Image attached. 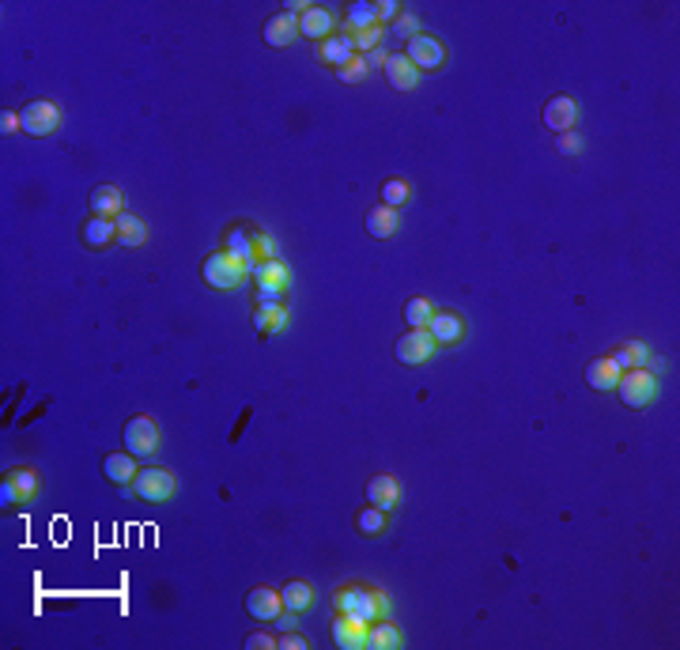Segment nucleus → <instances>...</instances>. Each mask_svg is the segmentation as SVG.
I'll list each match as a JSON object with an SVG mask.
<instances>
[{"mask_svg":"<svg viewBox=\"0 0 680 650\" xmlns=\"http://www.w3.org/2000/svg\"><path fill=\"white\" fill-rule=\"evenodd\" d=\"M375 4L371 0H356V4L348 8V16H344V35H359L367 31V27H375Z\"/></svg>","mask_w":680,"mask_h":650,"instance_id":"obj_30","label":"nucleus"},{"mask_svg":"<svg viewBox=\"0 0 680 650\" xmlns=\"http://www.w3.org/2000/svg\"><path fill=\"white\" fill-rule=\"evenodd\" d=\"M382 38H386V27L382 23H375V27H367V31H359V35H352V42H356V53H375V50H382Z\"/></svg>","mask_w":680,"mask_h":650,"instance_id":"obj_35","label":"nucleus"},{"mask_svg":"<svg viewBox=\"0 0 680 650\" xmlns=\"http://www.w3.org/2000/svg\"><path fill=\"white\" fill-rule=\"evenodd\" d=\"M435 310L438 306H431L428 295H413V299L405 303V321L413 325V329H428L431 318H435Z\"/></svg>","mask_w":680,"mask_h":650,"instance_id":"obj_31","label":"nucleus"},{"mask_svg":"<svg viewBox=\"0 0 680 650\" xmlns=\"http://www.w3.org/2000/svg\"><path fill=\"white\" fill-rule=\"evenodd\" d=\"M4 480H8L12 488H16L19 503H31V499L38 496V488H42L38 473H35V469H27V465H19V469H8V473H4Z\"/></svg>","mask_w":680,"mask_h":650,"instance_id":"obj_29","label":"nucleus"},{"mask_svg":"<svg viewBox=\"0 0 680 650\" xmlns=\"http://www.w3.org/2000/svg\"><path fill=\"white\" fill-rule=\"evenodd\" d=\"M250 276H253V284H258L261 303H283V295L291 291V268H288V261H280V258L258 261L250 268Z\"/></svg>","mask_w":680,"mask_h":650,"instance_id":"obj_3","label":"nucleus"},{"mask_svg":"<svg viewBox=\"0 0 680 650\" xmlns=\"http://www.w3.org/2000/svg\"><path fill=\"white\" fill-rule=\"evenodd\" d=\"M390 53L386 50H375V53H367V68H375V65H386Z\"/></svg>","mask_w":680,"mask_h":650,"instance_id":"obj_45","label":"nucleus"},{"mask_svg":"<svg viewBox=\"0 0 680 650\" xmlns=\"http://www.w3.org/2000/svg\"><path fill=\"white\" fill-rule=\"evenodd\" d=\"M393 31L401 35V38H416V35H420V23H416L413 12H401V16L393 19Z\"/></svg>","mask_w":680,"mask_h":650,"instance_id":"obj_38","label":"nucleus"},{"mask_svg":"<svg viewBox=\"0 0 680 650\" xmlns=\"http://www.w3.org/2000/svg\"><path fill=\"white\" fill-rule=\"evenodd\" d=\"M280 593H283V609H288V613H306L310 605H314V598H318L314 586L303 583V578H291V583H283Z\"/></svg>","mask_w":680,"mask_h":650,"instance_id":"obj_27","label":"nucleus"},{"mask_svg":"<svg viewBox=\"0 0 680 650\" xmlns=\"http://www.w3.org/2000/svg\"><path fill=\"white\" fill-rule=\"evenodd\" d=\"M405 58L413 61L420 73H438V68L446 65V46H443V38H435V35H416V38H408V46H405Z\"/></svg>","mask_w":680,"mask_h":650,"instance_id":"obj_7","label":"nucleus"},{"mask_svg":"<svg viewBox=\"0 0 680 650\" xmlns=\"http://www.w3.org/2000/svg\"><path fill=\"white\" fill-rule=\"evenodd\" d=\"M246 613L261 624H273V620L283 613V593L273 590V586H253L246 593Z\"/></svg>","mask_w":680,"mask_h":650,"instance_id":"obj_10","label":"nucleus"},{"mask_svg":"<svg viewBox=\"0 0 680 650\" xmlns=\"http://www.w3.org/2000/svg\"><path fill=\"white\" fill-rule=\"evenodd\" d=\"M336 76H340V83H363V76H367V58L363 53H356L348 65H340L336 68Z\"/></svg>","mask_w":680,"mask_h":650,"instance_id":"obj_36","label":"nucleus"},{"mask_svg":"<svg viewBox=\"0 0 680 650\" xmlns=\"http://www.w3.org/2000/svg\"><path fill=\"white\" fill-rule=\"evenodd\" d=\"M174 473L170 469H159V465H155V469H140L136 473V480H133V491L144 503H166V499H174Z\"/></svg>","mask_w":680,"mask_h":650,"instance_id":"obj_8","label":"nucleus"},{"mask_svg":"<svg viewBox=\"0 0 680 650\" xmlns=\"http://www.w3.org/2000/svg\"><path fill=\"white\" fill-rule=\"evenodd\" d=\"M401 643H405V635L390 616L375 620L371 631H367V650H401Z\"/></svg>","mask_w":680,"mask_h":650,"instance_id":"obj_23","label":"nucleus"},{"mask_svg":"<svg viewBox=\"0 0 680 650\" xmlns=\"http://www.w3.org/2000/svg\"><path fill=\"white\" fill-rule=\"evenodd\" d=\"M356 530H359L363 537H382V533H386V511L367 503L363 511L356 515Z\"/></svg>","mask_w":680,"mask_h":650,"instance_id":"obj_34","label":"nucleus"},{"mask_svg":"<svg viewBox=\"0 0 680 650\" xmlns=\"http://www.w3.org/2000/svg\"><path fill=\"white\" fill-rule=\"evenodd\" d=\"M288 321H291V314H288V306L283 303H258V310H253V325H258V333H283L288 329Z\"/></svg>","mask_w":680,"mask_h":650,"instance_id":"obj_22","label":"nucleus"},{"mask_svg":"<svg viewBox=\"0 0 680 650\" xmlns=\"http://www.w3.org/2000/svg\"><path fill=\"white\" fill-rule=\"evenodd\" d=\"M83 246H91V250H106L110 243H118V223L106 220V216H91L88 223H83Z\"/></svg>","mask_w":680,"mask_h":650,"instance_id":"obj_24","label":"nucleus"},{"mask_svg":"<svg viewBox=\"0 0 680 650\" xmlns=\"http://www.w3.org/2000/svg\"><path fill=\"white\" fill-rule=\"evenodd\" d=\"M367 503H371V507H382V511L390 515L393 507L401 503V484H397V476L378 473V476L367 480Z\"/></svg>","mask_w":680,"mask_h":650,"instance_id":"obj_17","label":"nucleus"},{"mask_svg":"<svg viewBox=\"0 0 680 650\" xmlns=\"http://www.w3.org/2000/svg\"><path fill=\"white\" fill-rule=\"evenodd\" d=\"M333 605H336V613H352V616L367 620V624H375V620L390 616V601H386V593H382L378 586H363V583L336 586Z\"/></svg>","mask_w":680,"mask_h":650,"instance_id":"obj_1","label":"nucleus"},{"mask_svg":"<svg viewBox=\"0 0 680 650\" xmlns=\"http://www.w3.org/2000/svg\"><path fill=\"white\" fill-rule=\"evenodd\" d=\"M563 155H583V148H586V140L578 136L575 129H567V133H560V144H556Z\"/></svg>","mask_w":680,"mask_h":650,"instance_id":"obj_37","label":"nucleus"},{"mask_svg":"<svg viewBox=\"0 0 680 650\" xmlns=\"http://www.w3.org/2000/svg\"><path fill=\"white\" fill-rule=\"evenodd\" d=\"M318 58H321V65L340 68L356 58V42H352V35H333V38L318 42Z\"/></svg>","mask_w":680,"mask_h":650,"instance_id":"obj_19","label":"nucleus"},{"mask_svg":"<svg viewBox=\"0 0 680 650\" xmlns=\"http://www.w3.org/2000/svg\"><path fill=\"white\" fill-rule=\"evenodd\" d=\"M397 16H401V8H397L393 0H378V4H375V19H378L382 27H386V23H393Z\"/></svg>","mask_w":680,"mask_h":650,"instance_id":"obj_39","label":"nucleus"},{"mask_svg":"<svg viewBox=\"0 0 680 650\" xmlns=\"http://www.w3.org/2000/svg\"><path fill=\"white\" fill-rule=\"evenodd\" d=\"M276 646H280V650H306L310 643L303 639V635H295V631H280V635H276Z\"/></svg>","mask_w":680,"mask_h":650,"instance_id":"obj_41","label":"nucleus"},{"mask_svg":"<svg viewBox=\"0 0 680 650\" xmlns=\"http://www.w3.org/2000/svg\"><path fill=\"white\" fill-rule=\"evenodd\" d=\"M435 352H438V344H435V337H431L428 329H408L401 341H397V360H401L405 367L428 363Z\"/></svg>","mask_w":680,"mask_h":650,"instance_id":"obj_9","label":"nucleus"},{"mask_svg":"<svg viewBox=\"0 0 680 650\" xmlns=\"http://www.w3.org/2000/svg\"><path fill=\"white\" fill-rule=\"evenodd\" d=\"M121 439L125 446H129V454L133 458H151L155 450L163 446V435H159V423H155L151 416H133L129 423H125V431H121Z\"/></svg>","mask_w":680,"mask_h":650,"instance_id":"obj_5","label":"nucleus"},{"mask_svg":"<svg viewBox=\"0 0 680 650\" xmlns=\"http://www.w3.org/2000/svg\"><path fill=\"white\" fill-rule=\"evenodd\" d=\"M125 212V197L118 186H95L91 190V216H106V220H118Z\"/></svg>","mask_w":680,"mask_h":650,"instance_id":"obj_25","label":"nucleus"},{"mask_svg":"<svg viewBox=\"0 0 680 650\" xmlns=\"http://www.w3.org/2000/svg\"><path fill=\"white\" fill-rule=\"evenodd\" d=\"M223 250H227V253H235V258L243 261L246 268L258 265V235H250V231H243V228H231V231H227Z\"/></svg>","mask_w":680,"mask_h":650,"instance_id":"obj_26","label":"nucleus"},{"mask_svg":"<svg viewBox=\"0 0 680 650\" xmlns=\"http://www.w3.org/2000/svg\"><path fill=\"white\" fill-rule=\"evenodd\" d=\"M616 393H620V401L628 405V408H646V405H654V401H658V375H654V371H646V367H631V371H623V375H620Z\"/></svg>","mask_w":680,"mask_h":650,"instance_id":"obj_4","label":"nucleus"},{"mask_svg":"<svg viewBox=\"0 0 680 650\" xmlns=\"http://www.w3.org/2000/svg\"><path fill=\"white\" fill-rule=\"evenodd\" d=\"M367 235L371 238H382V243H386V238H393L397 231H401V212L397 208H390V205H375L371 212H367Z\"/></svg>","mask_w":680,"mask_h":650,"instance_id":"obj_18","label":"nucleus"},{"mask_svg":"<svg viewBox=\"0 0 680 650\" xmlns=\"http://www.w3.org/2000/svg\"><path fill=\"white\" fill-rule=\"evenodd\" d=\"M265 258H276V253H273V238L258 235V261H265Z\"/></svg>","mask_w":680,"mask_h":650,"instance_id":"obj_44","label":"nucleus"},{"mask_svg":"<svg viewBox=\"0 0 680 650\" xmlns=\"http://www.w3.org/2000/svg\"><path fill=\"white\" fill-rule=\"evenodd\" d=\"M299 35L310 42H325L336 35V16L325 4H306V12L299 16Z\"/></svg>","mask_w":680,"mask_h":650,"instance_id":"obj_11","label":"nucleus"},{"mask_svg":"<svg viewBox=\"0 0 680 650\" xmlns=\"http://www.w3.org/2000/svg\"><path fill=\"white\" fill-rule=\"evenodd\" d=\"M613 363L620 367V371H631V367H650V348L639 344V341H631V344H623L613 352Z\"/></svg>","mask_w":680,"mask_h":650,"instance_id":"obj_32","label":"nucleus"},{"mask_svg":"<svg viewBox=\"0 0 680 650\" xmlns=\"http://www.w3.org/2000/svg\"><path fill=\"white\" fill-rule=\"evenodd\" d=\"M246 646H250V650H276V635L253 631V635H246Z\"/></svg>","mask_w":680,"mask_h":650,"instance_id":"obj_40","label":"nucleus"},{"mask_svg":"<svg viewBox=\"0 0 680 650\" xmlns=\"http://www.w3.org/2000/svg\"><path fill=\"white\" fill-rule=\"evenodd\" d=\"M0 503H4V507H19V496H16V488H12L8 480L0 484Z\"/></svg>","mask_w":680,"mask_h":650,"instance_id":"obj_43","label":"nucleus"},{"mask_svg":"<svg viewBox=\"0 0 680 650\" xmlns=\"http://www.w3.org/2000/svg\"><path fill=\"white\" fill-rule=\"evenodd\" d=\"M620 375L623 371L613 363V356H601V360H593L586 367V383H590V390H598V393H613L616 383H620Z\"/></svg>","mask_w":680,"mask_h":650,"instance_id":"obj_20","label":"nucleus"},{"mask_svg":"<svg viewBox=\"0 0 680 650\" xmlns=\"http://www.w3.org/2000/svg\"><path fill=\"white\" fill-rule=\"evenodd\" d=\"M295 38H299V16H291V12H276V16L265 19V42L273 50L291 46Z\"/></svg>","mask_w":680,"mask_h":650,"instance_id":"obj_15","label":"nucleus"},{"mask_svg":"<svg viewBox=\"0 0 680 650\" xmlns=\"http://www.w3.org/2000/svg\"><path fill=\"white\" fill-rule=\"evenodd\" d=\"M103 473H106V480H113L118 488H133V480H136V458L129 454V450H121V454H106V461H103Z\"/></svg>","mask_w":680,"mask_h":650,"instance_id":"obj_21","label":"nucleus"},{"mask_svg":"<svg viewBox=\"0 0 680 650\" xmlns=\"http://www.w3.org/2000/svg\"><path fill=\"white\" fill-rule=\"evenodd\" d=\"M408 201H413V186H408L405 178H386V182H382V205H390V208L401 212Z\"/></svg>","mask_w":680,"mask_h":650,"instance_id":"obj_33","label":"nucleus"},{"mask_svg":"<svg viewBox=\"0 0 680 650\" xmlns=\"http://www.w3.org/2000/svg\"><path fill=\"white\" fill-rule=\"evenodd\" d=\"M16 129H23V121H19V110H4V114H0V133H16Z\"/></svg>","mask_w":680,"mask_h":650,"instance_id":"obj_42","label":"nucleus"},{"mask_svg":"<svg viewBox=\"0 0 680 650\" xmlns=\"http://www.w3.org/2000/svg\"><path fill=\"white\" fill-rule=\"evenodd\" d=\"M118 243L121 246H144L148 243V223L136 216V212H121L118 220Z\"/></svg>","mask_w":680,"mask_h":650,"instance_id":"obj_28","label":"nucleus"},{"mask_svg":"<svg viewBox=\"0 0 680 650\" xmlns=\"http://www.w3.org/2000/svg\"><path fill=\"white\" fill-rule=\"evenodd\" d=\"M367 631H371V624L352 613H336L333 620V643L344 650H367Z\"/></svg>","mask_w":680,"mask_h":650,"instance_id":"obj_12","label":"nucleus"},{"mask_svg":"<svg viewBox=\"0 0 680 650\" xmlns=\"http://www.w3.org/2000/svg\"><path fill=\"white\" fill-rule=\"evenodd\" d=\"M19 121L27 136H53L61 129V106L50 103V98H35V103L19 110Z\"/></svg>","mask_w":680,"mask_h":650,"instance_id":"obj_6","label":"nucleus"},{"mask_svg":"<svg viewBox=\"0 0 680 650\" xmlns=\"http://www.w3.org/2000/svg\"><path fill=\"white\" fill-rule=\"evenodd\" d=\"M575 121H578V103L571 95H556L545 103V129L567 133V129H575Z\"/></svg>","mask_w":680,"mask_h":650,"instance_id":"obj_14","label":"nucleus"},{"mask_svg":"<svg viewBox=\"0 0 680 650\" xmlns=\"http://www.w3.org/2000/svg\"><path fill=\"white\" fill-rule=\"evenodd\" d=\"M382 73H386V83L393 91H416L420 88V68L405 58V53H390L386 65H382Z\"/></svg>","mask_w":680,"mask_h":650,"instance_id":"obj_13","label":"nucleus"},{"mask_svg":"<svg viewBox=\"0 0 680 650\" xmlns=\"http://www.w3.org/2000/svg\"><path fill=\"white\" fill-rule=\"evenodd\" d=\"M428 333L435 337V344H458V341H465V318L458 310H435Z\"/></svg>","mask_w":680,"mask_h":650,"instance_id":"obj_16","label":"nucleus"},{"mask_svg":"<svg viewBox=\"0 0 680 650\" xmlns=\"http://www.w3.org/2000/svg\"><path fill=\"white\" fill-rule=\"evenodd\" d=\"M250 268L235 258V253H227L223 246L216 253H208V258L201 261V276H205V284L208 288H216V291H235V288H243V280H246Z\"/></svg>","mask_w":680,"mask_h":650,"instance_id":"obj_2","label":"nucleus"}]
</instances>
